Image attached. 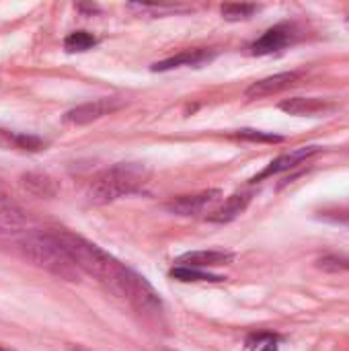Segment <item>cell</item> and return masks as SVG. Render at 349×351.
<instances>
[{"label": "cell", "mask_w": 349, "mask_h": 351, "mask_svg": "<svg viewBox=\"0 0 349 351\" xmlns=\"http://www.w3.org/2000/svg\"><path fill=\"white\" fill-rule=\"evenodd\" d=\"M60 243L76 263V267L88 276H93L97 282H101L111 294L123 298L136 278V271L119 263L113 255L103 251L99 245L86 241L80 234L68 232V230H56Z\"/></svg>", "instance_id": "1"}, {"label": "cell", "mask_w": 349, "mask_h": 351, "mask_svg": "<svg viewBox=\"0 0 349 351\" xmlns=\"http://www.w3.org/2000/svg\"><path fill=\"white\" fill-rule=\"evenodd\" d=\"M16 249L23 259L33 263L47 274L66 280V282H80V269L60 243L56 230H37L31 228L23 237L16 239Z\"/></svg>", "instance_id": "2"}, {"label": "cell", "mask_w": 349, "mask_h": 351, "mask_svg": "<svg viewBox=\"0 0 349 351\" xmlns=\"http://www.w3.org/2000/svg\"><path fill=\"white\" fill-rule=\"evenodd\" d=\"M150 179V171L140 162H117L97 173L86 189V197L93 204L105 206L138 193Z\"/></svg>", "instance_id": "3"}, {"label": "cell", "mask_w": 349, "mask_h": 351, "mask_svg": "<svg viewBox=\"0 0 349 351\" xmlns=\"http://www.w3.org/2000/svg\"><path fill=\"white\" fill-rule=\"evenodd\" d=\"M121 107H123V99H119V97H103V99L82 103V105L66 111L64 121L70 123V125H86V123H93V121L105 117V115L115 113Z\"/></svg>", "instance_id": "4"}, {"label": "cell", "mask_w": 349, "mask_h": 351, "mask_svg": "<svg viewBox=\"0 0 349 351\" xmlns=\"http://www.w3.org/2000/svg\"><path fill=\"white\" fill-rule=\"evenodd\" d=\"M298 37V31L292 23H280L272 29H267L257 41L251 43V53L253 56H269L286 49L292 45Z\"/></svg>", "instance_id": "5"}, {"label": "cell", "mask_w": 349, "mask_h": 351, "mask_svg": "<svg viewBox=\"0 0 349 351\" xmlns=\"http://www.w3.org/2000/svg\"><path fill=\"white\" fill-rule=\"evenodd\" d=\"M222 197L220 189H208V191H200V193H191V195H179L173 197L171 202L165 204V210L177 216H197L202 212H206L208 206L216 204Z\"/></svg>", "instance_id": "6"}, {"label": "cell", "mask_w": 349, "mask_h": 351, "mask_svg": "<svg viewBox=\"0 0 349 351\" xmlns=\"http://www.w3.org/2000/svg\"><path fill=\"white\" fill-rule=\"evenodd\" d=\"M319 150H321L319 146H302V148H296V150H292V152H286V154L278 156L276 160H272V162H269L259 175H255L251 181H253V183H259V181H263V179H267V177L286 173V171H290V169H294V167L306 162V160L313 158L315 154H319Z\"/></svg>", "instance_id": "7"}, {"label": "cell", "mask_w": 349, "mask_h": 351, "mask_svg": "<svg viewBox=\"0 0 349 351\" xmlns=\"http://www.w3.org/2000/svg\"><path fill=\"white\" fill-rule=\"evenodd\" d=\"M302 72H280V74H274V76H267V78H261L257 82H253L247 90H245V97L247 99H263V97H272V95H278L290 86H294L298 80H300Z\"/></svg>", "instance_id": "8"}, {"label": "cell", "mask_w": 349, "mask_h": 351, "mask_svg": "<svg viewBox=\"0 0 349 351\" xmlns=\"http://www.w3.org/2000/svg\"><path fill=\"white\" fill-rule=\"evenodd\" d=\"M216 58L214 49H206V47H197V49H185L173 58H167L163 62H156L152 66L154 72H167V70H175V68H183V66H193L200 68L208 62H212Z\"/></svg>", "instance_id": "9"}, {"label": "cell", "mask_w": 349, "mask_h": 351, "mask_svg": "<svg viewBox=\"0 0 349 351\" xmlns=\"http://www.w3.org/2000/svg\"><path fill=\"white\" fill-rule=\"evenodd\" d=\"M280 109L288 115H296V117H313V115H321L333 109V103H329L327 99H317V97H292L280 103Z\"/></svg>", "instance_id": "10"}, {"label": "cell", "mask_w": 349, "mask_h": 351, "mask_svg": "<svg viewBox=\"0 0 349 351\" xmlns=\"http://www.w3.org/2000/svg\"><path fill=\"white\" fill-rule=\"evenodd\" d=\"M232 259H234V255L228 251H189V253H183L181 257H177L175 263H179L183 267L204 269V267L228 265Z\"/></svg>", "instance_id": "11"}, {"label": "cell", "mask_w": 349, "mask_h": 351, "mask_svg": "<svg viewBox=\"0 0 349 351\" xmlns=\"http://www.w3.org/2000/svg\"><path fill=\"white\" fill-rule=\"evenodd\" d=\"M251 197H253V195H251V193H245V191L230 195L220 208H216V210L208 216V222H214V224H228V222H232L234 218H239V216L249 208Z\"/></svg>", "instance_id": "12"}, {"label": "cell", "mask_w": 349, "mask_h": 351, "mask_svg": "<svg viewBox=\"0 0 349 351\" xmlns=\"http://www.w3.org/2000/svg\"><path fill=\"white\" fill-rule=\"evenodd\" d=\"M23 185L27 187L29 193L37 197H51L56 193V183L51 177L41 175V173H29L23 177Z\"/></svg>", "instance_id": "13"}, {"label": "cell", "mask_w": 349, "mask_h": 351, "mask_svg": "<svg viewBox=\"0 0 349 351\" xmlns=\"http://www.w3.org/2000/svg\"><path fill=\"white\" fill-rule=\"evenodd\" d=\"M95 45H97V37L88 31H74V33L66 35V39H64V49L70 53L88 51Z\"/></svg>", "instance_id": "14"}, {"label": "cell", "mask_w": 349, "mask_h": 351, "mask_svg": "<svg viewBox=\"0 0 349 351\" xmlns=\"http://www.w3.org/2000/svg\"><path fill=\"white\" fill-rule=\"evenodd\" d=\"M171 278L179 280V282H222L224 278L222 276H214V274H206L202 269H195V267H183V265H177L171 269Z\"/></svg>", "instance_id": "15"}, {"label": "cell", "mask_w": 349, "mask_h": 351, "mask_svg": "<svg viewBox=\"0 0 349 351\" xmlns=\"http://www.w3.org/2000/svg\"><path fill=\"white\" fill-rule=\"evenodd\" d=\"M259 10L257 4H224L222 6V16L230 23H237V21H247L251 19L255 12Z\"/></svg>", "instance_id": "16"}, {"label": "cell", "mask_w": 349, "mask_h": 351, "mask_svg": "<svg viewBox=\"0 0 349 351\" xmlns=\"http://www.w3.org/2000/svg\"><path fill=\"white\" fill-rule=\"evenodd\" d=\"M237 138H243V140H249V142H269V144H276V142H282L284 138L282 136H276V134H269V132H261V130H239L234 134Z\"/></svg>", "instance_id": "17"}, {"label": "cell", "mask_w": 349, "mask_h": 351, "mask_svg": "<svg viewBox=\"0 0 349 351\" xmlns=\"http://www.w3.org/2000/svg\"><path fill=\"white\" fill-rule=\"evenodd\" d=\"M8 138H10V140L14 142V146H16V148H21V150H31V152H35V150H41V148H43V142H41L37 136L10 134Z\"/></svg>", "instance_id": "18"}, {"label": "cell", "mask_w": 349, "mask_h": 351, "mask_svg": "<svg viewBox=\"0 0 349 351\" xmlns=\"http://www.w3.org/2000/svg\"><path fill=\"white\" fill-rule=\"evenodd\" d=\"M247 346L259 351H278V337L276 335H253L247 341Z\"/></svg>", "instance_id": "19"}, {"label": "cell", "mask_w": 349, "mask_h": 351, "mask_svg": "<svg viewBox=\"0 0 349 351\" xmlns=\"http://www.w3.org/2000/svg\"><path fill=\"white\" fill-rule=\"evenodd\" d=\"M128 8L132 10H140V12H154V14H165V12H177L179 8L173 4H128Z\"/></svg>", "instance_id": "20"}, {"label": "cell", "mask_w": 349, "mask_h": 351, "mask_svg": "<svg viewBox=\"0 0 349 351\" xmlns=\"http://www.w3.org/2000/svg\"><path fill=\"white\" fill-rule=\"evenodd\" d=\"M341 222H344V224H349V214L346 216V218H341Z\"/></svg>", "instance_id": "21"}, {"label": "cell", "mask_w": 349, "mask_h": 351, "mask_svg": "<svg viewBox=\"0 0 349 351\" xmlns=\"http://www.w3.org/2000/svg\"><path fill=\"white\" fill-rule=\"evenodd\" d=\"M0 351H10V350H6V348H2V346H0Z\"/></svg>", "instance_id": "22"}]
</instances>
